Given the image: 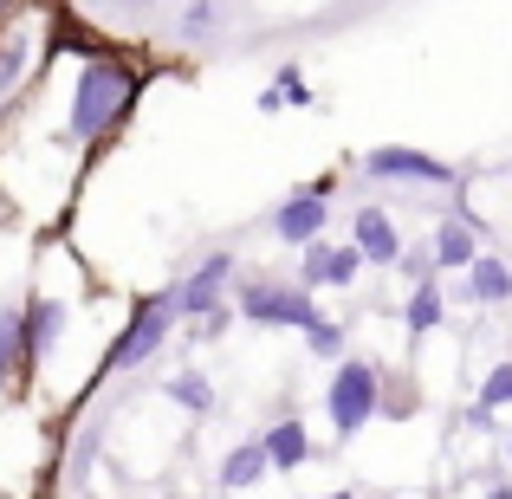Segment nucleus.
Returning a JSON list of instances; mask_svg holds the SVG:
<instances>
[{
  "label": "nucleus",
  "instance_id": "f257e3e1",
  "mask_svg": "<svg viewBox=\"0 0 512 499\" xmlns=\"http://www.w3.org/2000/svg\"><path fill=\"white\" fill-rule=\"evenodd\" d=\"M78 20H85V13H59V20H52V52H72V85H65V111H59L52 143L72 150V156H98L104 143L137 117L150 72H143L124 46L85 33Z\"/></svg>",
  "mask_w": 512,
  "mask_h": 499
},
{
  "label": "nucleus",
  "instance_id": "f03ea898",
  "mask_svg": "<svg viewBox=\"0 0 512 499\" xmlns=\"http://www.w3.org/2000/svg\"><path fill=\"white\" fill-rule=\"evenodd\" d=\"M182 331V312H175V279H163L156 292H143L137 305H130V318L117 325V337L104 344V376H124V370H143V363L163 357V344Z\"/></svg>",
  "mask_w": 512,
  "mask_h": 499
},
{
  "label": "nucleus",
  "instance_id": "7ed1b4c3",
  "mask_svg": "<svg viewBox=\"0 0 512 499\" xmlns=\"http://www.w3.org/2000/svg\"><path fill=\"white\" fill-rule=\"evenodd\" d=\"M234 312L260 331H305L318 318V299L299 279H234Z\"/></svg>",
  "mask_w": 512,
  "mask_h": 499
},
{
  "label": "nucleus",
  "instance_id": "20e7f679",
  "mask_svg": "<svg viewBox=\"0 0 512 499\" xmlns=\"http://www.w3.org/2000/svg\"><path fill=\"white\" fill-rule=\"evenodd\" d=\"M376 409H383V370L363 357H338V370L325 383V415L338 428V441H357L376 422Z\"/></svg>",
  "mask_w": 512,
  "mask_h": 499
},
{
  "label": "nucleus",
  "instance_id": "39448f33",
  "mask_svg": "<svg viewBox=\"0 0 512 499\" xmlns=\"http://www.w3.org/2000/svg\"><path fill=\"white\" fill-rule=\"evenodd\" d=\"M59 337H65V305L52 292H26L20 299V376H13V396H26L39 383L46 357L59 350Z\"/></svg>",
  "mask_w": 512,
  "mask_h": 499
},
{
  "label": "nucleus",
  "instance_id": "423d86ee",
  "mask_svg": "<svg viewBox=\"0 0 512 499\" xmlns=\"http://www.w3.org/2000/svg\"><path fill=\"white\" fill-rule=\"evenodd\" d=\"M331 195H338V175H318V182H299L273 214H266V234L279 247H312L331 221Z\"/></svg>",
  "mask_w": 512,
  "mask_h": 499
},
{
  "label": "nucleus",
  "instance_id": "0eeeda50",
  "mask_svg": "<svg viewBox=\"0 0 512 499\" xmlns=\"http://www.w3.org/2000/svg\"><path fill=\"white\" fill-rule=\"evenodd\" d=\"M26 13H33V7L20 0V13H13L7 33H0V117L20 104V91L39 78V65H46V52H52V39H39Z\"/></svg>",
  "mask_w": 512,
  "mask_h": 499
},
{
  "label": "nucleus",
  "instance_id": "6e6552de",
  "mask_svg": "<svg viewBox=\"0 0 512 499\" xmlns=\"http://www.w3.org/2000/svg\"><path fill=\"white\" fill-rule=\"evenodd\" d=\"M234 279H240L234 247H208L188 273H175V312H182V325H188V318H201V312H214V305H227Z\"/></svg>",
  "mask_w": 512,
  "mask_h": 499
},
{
  "label": "nucleus",
  "instance_id": "1a4fd4ad",
  "mask_svg": "<svg viewBox=\"0 0 512 499\" xmlns=\"http://www.w3.org/2000/svg\"><path fill=\"white\" fill-rule=\"evenodd\" d=\"M363 175H370V182H402V188H454V169L428 150H409V143H376V150H363Z\"/></svg>",
  "mask_w": 512,
  "mask_h": 499
},
{
  "label": "nucleus",
  "instance_id": "9d476101",
  "mask_svg": "<svg viewBox=\"0 0 512 499\" xmlns=\"http://www.w3.org/2000/svg\"><path fill=\"white\" fill-rule=\"evenodd\" d=\"M357 273H363V253L350 240L318 234L312 247H299V286L305 292H344V286H357Z\"/></svg>",
  "mask_w": 512,
  "mask_h": 499
},
{
  "label": "nucleus",
  "instance_id": "9b49d317",
  "mask_svg": "<svg viewBox=\"0 0 512 499\" xmlns=\"http://www.w3.org/2000/svg\"><path fill=\"white\" fill-rule=\"evenodd\" d=\"M227 26H234V0H182V7L169 13V46H188V52H208L214 39H227Z\"/></svg>",
  "mask_w": 512,
  "mask_h": 499
},
{
  "label": "nucleus",
  "instance_id": "f8f14e48",
  "mask_svg": "<svg viewBox=\"0 0 512 499\" xmlns=\"http://www.w3.org/2000/svg\"><path fill=\"white\" fill-rule=\"evenodd\" d=\"M350 247L363 253V266H396L402 260V227L389 208H376V201H363L357 214H350Z\"/></svg>",
  "mask_w": 512,
  "mask_h": 499
},
{
  "label": "nucleus",
  "instance_id": "ddd939ff",
  "mask_svg": "<svg viewBox=\"0 0 512 499\" xmlns=\"http://www.w3.org/2000/svg\"><path fill=\"white\" fill-rule=\"evenodd\" d=\"M260 448H266V461H273V474H299V467L312 461V428H305L299 415H279V422L260 428Z\"/></svg>",
  "mask_w": 512,
  "mask_h": 499
},
{
  "label": "nucleus",
  "instance_id": "4468645a",
  "mask_svg": "<svg viewBox=\"0 0 512 499\" xmlns=\"http://www.w3.org/2000/svg\"><path fill=\"white\" fill-rule=\"evenodd\" d=\"M266 474H273V461H266L260 435H253V441H234V448L221 454V467H214V480H221V493H253V487H260Z\"/></svg>",
  "mask_w": 512,
  "mask_h": 499
},
{
  "label": "nucleus",
  "instance_id": "2eb2a0df",
  "mask_svg": "<svg viewBox=\"0 0 512 499\" xmlns=\"http://www.w3.org/2000/svg\"><path fill=\"white\" fill-rule=\"evenodd\" d=\"M253 104H260V117H279V111H305V104H318V91L305 85V65L286 59L273 72V85H260V98H253Z\"/></svg>",
  "mask_w": 512,
  "mask_h": 499
},
{
  "label": "nucleus",
  "instance_id": "dca6fc26",
  "mask_svg": "<svg viewBox=\"0 0 512 499\" xmlns=\"http://www.w3.org/2000/svg\"><path fill=\"white\" fill-rule=\"evenodd\" d=\"M428 253H435V266L441 273H467V266H474V221H467V214H448V221L435 227V240H428Z\"/></svg>",
  "mask_w": 512,
  "mask_h": 499
},
{
  "label": "nucleus",
  "instance_id": "f3484780",
  "mask_svg": "<svg viewBox=\"0 0 512 499\" xmlns=\"http://www.w3.org/2000/svg\"><path fill=\"white\" fill-rule=\"evenodd\" d=\"M467 299L474 305H506L512 299V266L500 253H474V266H467Z\"/></svg>",
  "mask_w": 512,
  "mask_h": 499
},
{
  "label": "nucleus",
  "instance_id": "a211bd4d",
  "mask_svg": "<svg viewBox=\"0 0 512 499\" xmlns=\"http://www.w3.org/2000/svg\"><path fill=\"white\" fill-rule=\"evenodd\" d=\"M163 402H175V409H188V415H214V409H221V396H214V376H201V370L163 376Z\"/></svg>",
  "mask_w": 512,
  "mask_h": 499
},
{
  "label": "nucleus",
  "instance_id": "6ab92c4d",
  "mask_svg": "<svg viewBox=\"0 0 512 499\" xmlns=\"http://www.w3.org/2000/svg\"><path fill=\"white\" fill-rule=\"evenodd\" d=\"M441 318H448V305H441V279H415L409 305H402V325H409L415 337H428Z\"/></svg>",
  "mask_w": 512,
  "mask_h": 499
},
{
  "label": "nucleus",
  "instance_id": "aec40b11",
  "mask_svg": "<svg viewBox=\"0 0 512 499\" xmlns=\"http://www.w3.org/2000/svg\"><path fill=\"white\" fill-rule=\"evenodd\" d=\"M13 376H20V299L0 305V396L13 389Z\"/></svg>",
  "mask_w": 512,
  "mask_h": 499
},
{
  "label": "nucleus",
  "instance_id": "412c9836",
  "mask_svg": "<svg viewBox=\"0 0 512 499\" xmlns=\"http://www.w3.org/2000/svg\"><path fill=\"white\" fill-rule=\"evenodd\" d=\"M299 337H305V350H312L318 363H338L344 357V325H338V318H325V312H318Z\"/></svg>",
  "mask_w": 512,
  "mask_h": 499
},
{
  "label": "nucleus",
  "instance_id": "4be33fe9",
  "mask_svg": "<svg viewBox=\"0 0 512 499\" xmlns=\"http://www.w3.org/2000/svg\"><path fill=\"white\" fill-rule=\"evenodd\" d=\"M234 299H227V305H214V312H201V318H188V325H182V337H188V344H214V337H227V331H234Z\"/></svg>",
  "mask_w": 512,
  "mask_h": 499
},
{
  "label": "nucleus",
  "instance_id": "5701e85b",
  "mask_svg": "<svg viewBox=\"0 0 512 499\" xmlns=\"http://www.w3.org/2000/svg\"><path fill=\"white\" fill-rule=\"evenodd\" d=\"M98 428H85V435H78L72 441V461H65V474H72V487H85V480H91V461H98Z\"/></svg>",
  "mask_w": 512,
  "mask_h": 499
},
{
  "label": "nucleus",
  "instance_id": "b1692460",
  "mask_svg": "<svg viewBox=\"0 0 512 499\" xmlns=\"http://www.w3.org/2000/svg\"><path fill=\"white\" fill-rule=\"evenodd\" d=\"M480 409H512V363H493L480 383Z\"/></svg>",
  "mask_w": 512,
  "mask_h": 499
},
{
  "label": "nucleus",
  "instance_id": "393cba45",
  "mask_svg": "<svg viewBox=\"0 0 512 499\" xmlns=\"http://www.w3.org/2000/svg\"><path fill=\"white\" fill-rule=\"evenodd\" d=\"M72 13H85V20H98V26H111V20H124V0H65Z\"/></svg>",
  "mask_w": 512,
  "mask_h": 499
},
{
  "label": "nucleus",
  "instance_id": "a878e982",
  "mask_svg": "<svg viewBox=\"0 0 512 499\" xmlns=\"http://www.w3.org/2000/svg\"><path fill=\"white\" fill-rule=\"evenodd\" d=\"M156 13H163V0H124V20H130V26L156 20Z\"/></svg>",
  "mask_w": 512,
  "mask_h": 499
},
{
  "label": "nucleus",
  "instance_id": "bb28decb",
  "mask_svg": "<svg viewBox=\"0 0 512 499\" xmlns=\"http://www.w3.org/2000/svg\"><path fill=\"white\" fill-rule=\"evenodd\" d=\"M20 13V0H0V33H7V20Z\"/></svg>",
  "mask_w": 512,
  "mask_h": 499
},
{
  "label": "nucleus",
  "instance_id": "cd10ccee",
  "mask_svg": "<svg viewBox=\"0 0 512 499\" xmlns=\"http://www.w3.org/2000/svg\"><path fill=\"white\" fill-rule=\"evenodd\" d=\"M318 499H357V493H344V487H338V493H318Z\"/></svg>",
  "mask_w": 512,
  "mask_h": 499
},
{
  "label": "nucleus",
  "instance_id": "c85d7f7f",
  "mask_svg": "<svg viewBox=\"0 0 512 499\" xmlns=\"http://www.w3.org/2000/svg\"><path fill=\"white\" fill-rule=\"evenodd\" d=\"M506 454H512V441H506Z\"/></svg>",
  "mask_w": 512,
  "mask_h": 499
}]
</instances>
